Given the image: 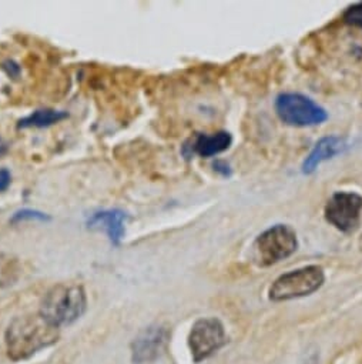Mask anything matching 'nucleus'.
<instances>
[{"label": "nucleus", "instance_id": "1a4fd4ad", "mask_svg": "<svg viewBox=\"0 0 362 364\" xmlns=\"http://www.w3.org/2000/svg\"><path fill=\"white\" fill-rule=\"evenodd\" d=\"M127 215L120 209H107L93 213L86 226L90 230H103L113 246H119L126 235Z\"/></svg>", "mask_w": 362, "mask_h": 364}, {"label": "nucleus", "instance_id": "4468645a", "mask_svg": "<svg viewBox=\"0 0 362 364\" xmlns=\"http://www.w3.org/2000/svg\"><path fill=\"white\" fill-rule=\"evenodd\" d=\"M22 222H50V216L36 209H22L13 213L11 223L15 225Z\"/></svg>", "mask_w": 362, "mask_h": 364}, {"label": "nucleus", "instance_id": "2eb2a0df", "mask_svg": "<svg viewBox=\"0 0 362 364\" xmlns=\"http://www.w3.org/2000/svg\"><path fill=\"white\" fill-rule=\"evenodd\" d=\"M342 21L353 28H361L362 29V2L355 4L352 6H349L344 15H342Z\"/></svg>", "mask_w": 362, "mask_h": 364}, {"label": "nucleus", "instance_id": "6e6552de", "mask_svg": "<svg viewBox=\"0 0 362 364\" xmlns=\"http://www.w3.org/2000/svg\"><path fill=\"white\" fill-rule=\"evenodd\" d=\"M170 330L164 324H151L143 328L131 341L133 364H151L158 360L167 350Z\"/></svg>", "mask_w": 362, "mask_h": 364}, {"label": "nucleus", "instance_id": "7ed1b4c3", "mask_svg": "<svg viewBox=\"0 0 362 364\" xmlns=\"http://www.w3.org/2000/svg\"><path fill=\"white\" fill-rule=\"evenodd\" d=\"M298 249L295 230L288 225L265 229L253 243V259L260 267H270L292 256Z\"/></svg>", "mask_w": 362, "mask_h": 364}, {"label": "nucleus", "instance_id": "9b49d317", "mask_svg": "<svg viewBox=\"0 0 362 364\" xmlns=\"http://www.w3.org/2000/svg\"><path fill=\"white\" fill-rule=\"evenodd\" d=\"M233 143V136L229 132H217L213 134H199L193 140L190 149L193 154L200 157H214L230 149Z\"/></svg>", "mask_w": 362, "mask_h": 364}, {"label": "nucleus", "instance_id": "f3484780", "mask_svg": "<svg viewBox=\"0 0 362 364\" xmlns=\"http://www.w3.org/2000/svg\"><path fill=\"white\" fill-rule=\"evenodd\" d=\"M214 168H216V171H219V173L223 174L224 177H230V176H231V167H230V164H229L227 161H224V160H217V161L214 163Z\"/></svg>", "mask_w": 362, "mask_h": 364}, {"label": "nucleus", "instance_id": "f8f14e48", "mask_svg": "<svg viewBox=\"0 0 362 364\" xmlns=\"http://www.w3.org/2000/svg\"><path fill=\"white\" fill-rule=\"evenodd\" d=\"M67 117H69V114L66 112L53 110V109H39V110L33 112L32 114L23 117L18 126L21 129H29V127L43 129V127L53 126Z\"/></svg>", "mask_w": 362, "mask_h": 364}, {"label": "nucleus", "instance_id": "a211bd4d", "mask_svg": "<svg viewBox=\"0 0 362 364\" xmlns=\"http://www.w3.org/2000/svg\"><path fill=\"white\" fill-rule=\"evenodd\" d=\"M8 150H9V144H8V141L0 136V156H4V154H6L8 153Z\"/></svg>", "mask_w": 362, "mask_h": 364}, {"label": "nucleus", "instance_id": "f257e3e1", "mask_svg": "<svg viewBox=\"0 0 362 364\" xmlns=\"http://www.w3.org/2000/svg\"><path fill=\"white\" fill-rule=\"evenodd\" d=\"M60 328L50 324L39 311L15 317L5 331L6 354L12 361H23L57 343Z\"/></svg>", "mask_w": 362, "mask_h": 364}, {"label": "nucleus", "instance_id": "ddd939ff", "mask_svg": "<svg viewBox=\"0 0 362 364\" xmlns=\"http://www.w3.org/2000/svg\"><path fill=\"white\" fill-rule=\"evenodd\" d=\"M22 276L21 260L9 253H0V289L11 287Z\"/></svg>", "mask_w": 362, "mask_h": 364}, {"label": "nucleus", "instance_id": "39448f33", "mask_svg": "<svg viewBox=\"0 0 362 364\" xmlns=\"http://www.w3.org/2000/svg\"><path fill=\"white\" fill-rule=\"evenodd\" d=\"M274 109L280 120L292 127H311L327 122V110L311 97L301 93H281Z\"/></svg>", "mask_w": 362, "mask_h": 364}, {"label": "nucleus", "instance_id": "dca6fc26", "mask_svg": "<svg viewBox=\"0 0 362 364\" xmlns=\"http://www.w3.org/2000/svg\"><path fill=\"white\" fill-rule=\"evenodd\" d=\"M12 183V174L8 168H0V192L8 191Z\"/></svg>", "mask_w": 362, "mask_h": 364}, {"label": "nucleus", "instance_id": "f03ea898", "mask_svg": "<svg viewBox=\"0 0 362 364\" xmlns=\"http://www.w3.org/2000/svg\"><path fill=\"white\" fill-rule=\"evenodd\" d=\"M87 310V296L80 284L60 283L43 297L39 313L53 326L62 328L77 321Z\"/></svg>", "mask_w": 362, "mask_h": 364}, {"label": "nucleus", "instance_id": "9d476101", "mask_svg": "<svg viewBox=\"0 0 362 364\" xmlns=\"http://www.w3.org/2000/svg\"><path fill=\"white\" fill-rule=\"evenodd\" d=\"M348 149V143L344 137L339 136H325L319 139L309 154L305 157L301 166L302 174H312L321 163L344 153Z\"/></svg>", "mask_w": 362, "mask_h": 364}, {"label": "nucleus", "instance_id": "423d86ee", "mask_svg": "<svg viewBox=\"0 0 362 364\" xmlns=\"http://www.w3.org/2000/svg\"><path fill=\"white\" fill-rule=\"evenodd\" d=\"M227 344L224 324L216 317L199 318L189 334V347L196 364L214 355Z\"/></svg>", "mask_w": 362, "mask_h": 364}, {"label": "nucleus", "instance_id": "0eeeda50", "mask_svg": "<svg viewBox=\"0 0 362 364\" xmlns=\"http://www.w3.org/2000/svg\"><path fill=\"white\" fill-rule=\"evenodd\" d=\"M362 212V196L355 192H335L324 209L325 220L342 233L358 229Z\"/></svg>", "mask_w": 362, "mask_h": 364}, {"label": "nucleus", "instance_id": "20e7f679", "mask_svg": "<svg viewBox=\"0 0 362 364\" xmlns=\"http://www.w3.org/2000/svg\"><path fill=\"white\" fill-rule=\"evenodd\" d=\"M325 282V273L322 267L311 264L277 277L270 290L268 297L273 301H287L311 296L318 291Z\"/></svg>", "mask_w": 362, "mask_h": 364}, {"label": "nucleus", "instance_id": "6ab92c4d", "mask_svg": "<svg viewBox=\"0 0 362 364\" xmlns=\"http://www.w3.org/2000/svg\"><path fill=\"white\" fill-rule=\"evenodd\" d=\"M358 247H359V250L362 252V235H361V237H359V240H358Z\"/></svg>", "mask_w": 362, "mask_h": 364}]
</instances>
